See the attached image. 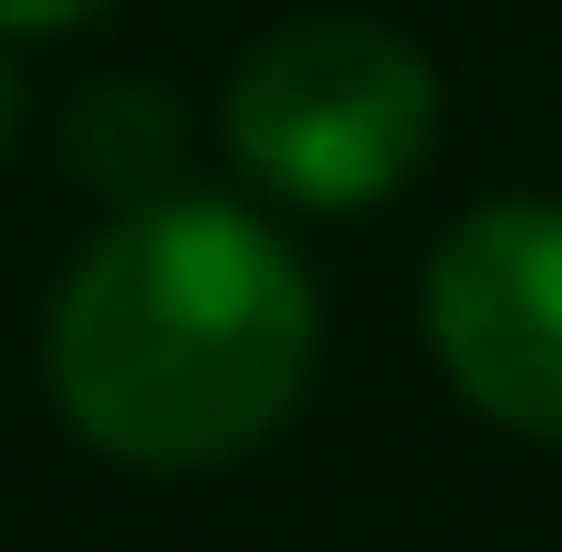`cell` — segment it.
I'll return each mask as SVG.
<instances>
[{
	"label": "cell",
	"mask_w": 562,
	"mask_h": 552,
	"mask_svg": "<svg viewBox=\"0 0 562 552\" xmlns=\"http://www.w3.org/2000/svg\"><path fill=\"white\" fill-rule=\"evenodd\" d=\"M427 354L480 417L562 438V199H480L427 250Z\"/></svg>",
	"instance_id": "3"
},
{
	"label": "cell",
	"mask_w": 562,
	"mask_h": 552,
	"mask_svg": "<svg viewBox=\"0 0 562 552\" xmlns=\"http://www.w3.org/2000/svg\"><path fill=\"white\" fill-rule=\"evenodd\" d=\"M11 125H21V83H11V63H0V146H11Z\"/></svg>",
	"instance_id": "6"
},
{
	"label": "cell",
	"mask_w": 562,
	"mask_h": 552,
	"mask_svg": "<svg viewBox=\"0 0 562 552\" xmlns=\"http://www.w3.org/2000/svg\"><path fill=\"white\" fill-rule=\"evenodd\" d=\"M323 303L292 240L240 199L157 188L115 209L53 292V407L125 470H220L302 407Z\"/></svg>",
	"instance_id": "1"
},
{
	"label": "cell",
	"mask_w": 562,
	"mask_h": 552,
	"mask_svg": "<svg viewBox=\"0 0 562 552\" xmlns=\"http://www.w3.org/2000/svg\"><path fill=\"white\" fill-rule=\"evenodd\" d=\"M104 0H0V32H74V21H94Z\"/></svg>",
	"instance_id": "5"
},
{
	"label": "cell",
	"mask_w": 562,
	"mask_h": 552,
	"mask_svg": "<svg viewBox=\"0 0 562 552\" xmlns=\"http://www.w3.org/2000/svg\"><path fill=\"white\" fill-rule=\"evenodd\" d=\"M74 157L115 209H136V199H157V188H178L188 125H178V104H167L157 83H94L83 115H74Z\"/></svg>",
	"instance_id": "4"
},
{
	"label": "cell",
	"mask_w": 562,
	"mask_h": 552,
	"mask_svg": "<svg viewBox=\"0 0 562 552\" xmlns=\"http://www.w3.org/2000/svg\"><path fill=\"white\" fill-rule=\"evenodd\" d=\"M220 136L261 199L281 209H375L438 146V63L406 32L355 11H313L281 21L261 53L229 74L220 94Z\"/></svg>",
	"instance_id": "2"
}]
</instances>
